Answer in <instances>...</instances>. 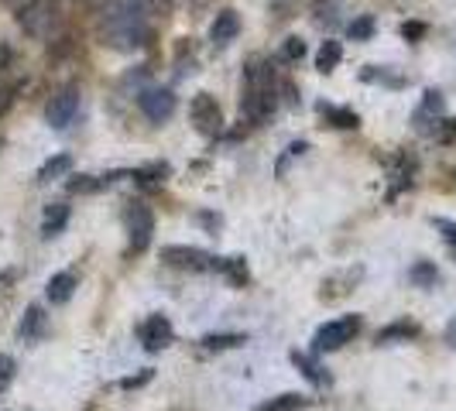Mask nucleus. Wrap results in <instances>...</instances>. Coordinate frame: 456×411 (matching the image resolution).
<instances>
[{
	"mask_svg": "<svg viewBox=\"0 0 456 411\" xmlns=\"http://www.w3.org/2000/svg\"><path fill=\"white\" fill-rule=\"evenodd\" d=\"M240 110L248 120H265L274 110V79L265 62H251L244 68V103Z\"/></svg>",
	"mask_w": 456,
	"mask_h": 411,
	"instance_id": "1",
	"label": "nucleus"
},
{
	"mask_svg": "<svg viewBox=\"0 0 456 411\" xmlns=\"http://www.w3.org/2000/svg\"><path fill=\"white\" fill-rule=\"evenodd\" d=\"M18 21H21L24 35H31V38H52L55 31H59V24H62V7H59V0H31L28 7L18 11Z\"/></svg>",
	"mask_w": 456,
	"mask_h": 411,
	"instance_id": "2",
	"label": "nucleus"
},
{
	"mask_svg": "<svg viewBox=\"0 0 456 411\" xmlns=\"http://www.w3.org/2000/svg\"><path fill=\"white\" fill-rule=\"evenodd\" d=\"M357 333H361V316H343V319L326 322V326L316 329V336H313V353L316 357L320 353H333V350L346 346Z\"/></svg>",
	"mask_w": 456,
	"mask_h": 411,
	"instance_id": "3",
	"label": "nucleus"
},
{
	"mask_svg": "<svg viewBox=\"0 0 456 411\" xmlns=\"http://www.w3.org/2000/svg\"><path fill=\"white\" fill-rule=\"evenodd\" d=\"M124 227H127V240H131V251L134 254L151 247V237H155V213L144 203H127V209H124Z\"/></svg>",
	"mask_w": 456,
	"mask_h": 411,
	"instance_id": "4",
	"label": "nucleus"
},
{
	"mask_svg": "<svg viewBox=\"0 0 456 411\" xmlns=\"http://www.w3.org/2000/svg\"><path fill=\"white\" fill-rule=\"evenodd\" d=\"M161 261L168 268H179V271H213V257L200 247H185V244H168L161 247Z\"/></svg>",
	"mask_w": 456,
	"mask_h": 411,
	"instance_id": "5",
	"label": "nucleus"
},
{
	"mask_svg": "<svg viewBox=\"0 0 456 411\" xmlns=\"http://www.w3.org/2000/svg\"><path fill=\"white\" fill-rule=\"evenodd\" d=\"M76 114H79V90H76V86L59 90L45 107V120L55 127V131H66Z\"/></svg>",
	"mask_w": 456,
	"mask_h": 411,
	"instance_id": "6",
	"label": "nucleus"
},
{
	"mask_svg": "<svg viewBox=\"0 0 456 411\" xmlns=\"http://www.w3.org/2000/svg\"><path fill=\"white\" fill-rule=\"evenodd\" d=\"M137 107H141V114L148 117L151 124H161V120H168V117L175 114V93L151 86V90H144L137 96Z\"/></svg>",
	"mask_w": 456,
	"mask_h": 411,
	"instance_id": "7",
	"label": "nucleus"
},
{
	"mask_svg": "<svg viewBox=\"0 0 456 411\" xmlns=\"http://www.w3.org/2000/svg\"><path fill=\"white\" fill-rule=\"evenodd\" d=\"M192 124H196V131H200V134H206V137L220 134V127H224V114H220L216 96L200 93V96L192 100Z\"/></svg>",
	"mask_w": 456,
	"mask_h": 411,
	"instance_id": "8",
	"label": "nucleus"
},
{
	"mask_svg": "<svg viewBox=\"0 0 456 411\" xmlns=\"http://www.w3.org/2000/svg\"><path fill=\"white\" fill-rule=\"evenodd\" d=\"M137 336H141V342H144L148 353H159V350H165V346H172L175 329H172V322L165 319V316H148V319L141 322Z\"/></svg>",
	"mask_w": 456,
	"mask_h": 411,
	"instance_id": "9",
	"label": "nucleus"
},
{
	"mask_svg": "<svg viewBox=\"0 0 456 411\" xmlns=\"http://www.w3.org/2000/svg\"><path fill=\"white\" fill-rule=\"evenodd\" d=\"M443 110H446V100H443V93L439 90H426L422 96V103H419V110H415V127L419 131H433V124L443 120Z\"/></svg>",
	"mask_w": 456,
	"mask_h": 411,
	"instance_id": "10",
	"label": "nucleus"
},
{
	"mask_svg": "<svg viewBox=\"0 0 456 411\" xmlns=\"http://www.w3.org/2000/svg\"><path fill=\"white\" fill-rule=\"evenodd\" d=\"M45 333H48L45 309H42V305H28L21 326H18V336H21V342H31V346H35L38 340H45Z\"/></svg>",
	"mask_w": 456,
	"mask_h": 411,
	"instance_id": "11",
	"label": "nucleus"
},
{
	"mask_svg": "<svg viewBox=\"0 0 456 411\" xmlns=\"http://www.w3.org/2000/svg\"><path fill=\"white\" fill-rule=\"evenodd\" d=\"M292 364H296V370L313 384V388H330V374L320 367V360H316V353H302V350H292Z\"/></svg>",
	"mask_w": 456,
	"mask_h": 411,
	"instance_id": "12",
	"label": "nucleus"
},
{
	"mask_svg": "<svg viewBox=\"0 0 456 411\" xmlns=\"http://www.w3.org/2000/svg\"><path fill=\"white\" fill-rule=\"evenodd\" d=\"M76 285H79V278H76V271H59L48 278L45 285V295L52 305H66L69 298H72V292H76Z\"/></svg>",
	"mask_w": 456,
	"mask_h": 411,
	"instance_id": "13",
	"label": "nucleus"
},
{
	"mask_svg": "<svg viewBox=\"0 0 456 411\" xmlns=\"http://www.w3.org/2000/svg\"><path fill=\"white\" fill-rule=\"evenodd\" d=\"M213 271L224 274L233 288H244V285H248V278H251L244 257H213Z\"/></svg>",
	"mask_w": 456,
	"mask_h": 411,
	"instance_id": "14",
	"label": "nucleus"
},
{
	"mask_svg": "<svg viewBox=\"0 0 456 411\" xmlns=\"http://www.w3.org/2000/svg\"><path fill=\"white\" fill-rule=\"evenodd\" d=\"M237 35H240V18H237L233 11H220L213 28H209V38H213L216 45H230Z\"/></svg>",
	"mask_w": 456,
	"mask_h": 411,
	"instance_id": "15",
	"label": "nucleus"
},
{
	"mask_svg": "<svg viewBox=\"0 0 456 411\" xmlns=\"http://www.w3.org/2000/svg\"><path fill=\"white\" fill-rule=\"evenodd\" d=\"M69 213H72V209H69L66 203L45 206V216H42V237H45V240L59 237V233L69 227Z\"/></svg>",
	"mask_w": 456,
	"mask_h": 411,
	"instance_id": "16",
	"label": "nucleus"
},
{
	"mask_svg": "<svg viewBox=\"0 0 456 411\" xmlns=\"http://www.w3.org/2000/svg\"><path fill=\"white\" fill-rule=\"evenodd\" d=\"M419 336V326L409 319L402 322H391V326H385L381 333H378V346H391V342H409Z\"/></svg>",
	"mask_w": 456,
	"mask_h": 411,
	"instance_id": "17",
	"label": "nucleus"
},
{
	"mask_svg": "<svg viewBox=\"0 0 456 411\" xmlns=\"http://www.w3.org/2000/svg\"><path fill=\"white\" fill-rule=\"evenodd\" d=\"M120 179V172L114 175H103V179H96V175H76L72 182H69V192H79V196H90V192H100V189H107V185H114Z\"/></svg>",
	"mask_w": 456,
	"mask_h": 411,
	"instance_id": "18",
	"label": "nucleus"
},
{
	"mask_svg": "<svg viewBox=\"0 0 456 411\" xmlns=\"http://www.w3.org/2000/svg\"><path fill=\"white\" fill-rule=\"evenodd\" d=\"M409 281L415 288H436V281H439V271H436L433 261H415L409 271Z\"/></svg>",
	"mask_w": 456,
	"mask_h": 411,
	"instance_id": "19",
	"label": "nucleus"
},
{
	"mask_svg": "<svg viewBox=\"0 0 456 411\" xmlns=\"http://www.w3.org/2000/svg\"><path fill=\"white\" fill-rule=\"evenodd\" d=\"M248 336H240V333H209L203 336V350L209 353H220V350H233V346H244Z\"/></svg>",
	"mask_w": 456,
	"mask_h": 411,
	"instance_id": "20",
	"label": "nucleus"
},
{
	"mask_svg": "<svg viewBox=\"0 0 456 411\" xmlns=\"http://www.w3.org/2000/svg\"><path fill=\"white\" fill-rule=\"evenodd\" d=\"M340 59H343L340 42L326 38V42H322V48H320V55H316V68H320V72H333V68L340 66Z\"/></svg>",
	"mask_w": 456,
	"mask_h": 411,
	"instance_id": "21",
	"label": "nucleus"
},
{
	"mask_svg": "<svg viewBox=\"0 0 456 411\" xmlns=\"http://www.w3.org/2000/svg\"><path fill=\"white\" fill-rule=\"evenodd\" d=\"M309 405V398H302V394H278L272 401H265L257 411H302Z\"/></svg>",
	"mask_w": 456,
	"mask_h": 411,
	"instance_id": "22",
	"label": "nucleus"
},
{
	"mask_svg": "<svg viewBox=\"0 0 456 411\" xmlns=\"http://www.w3.org/2000/svg\"><path fill=\"white\" fill-rule=\"evenodd\" d=\"M320 114L326 117L333 127H343V131H350V127H357V124H361V117L354 114V110H343V107H326V103H322Z\"/></svg>",
	"mask_w": 456,
	"mask_h": 411,
	"instance_id": "23",
	"label": "nucleus"
},
{
	"mask_svg": "<svg viewBox=\"0 0 456 411\" xmlns=\"http://www.w3.org/2000/svg\"><path fill=\"white\" fill-rule=\"evenodd\" d=\"M72 172V158L69 155H55V158H48L42 165V172H38V182H52V179H59V175H66Z\"/></svg>",
	"mask_w": 456,
	"mask_h": 411,
	"instance_id": "24",
	"label": "nucleus"
},
{
	"mask_svg": "<svg viewBox=\"0 0 456 411\" xmlns=\"http://www.w3.org/2000/svg\"><path fill=\"white\" fill-rule=\"evenodd\" d=\"M14 374H18V364H14V357H7V353H0V394L14 384Z\"/></svg>",
	"mask_w": 456,
	"mask_h": 411,
	"instance_id": "25",
	"label": "nucleus"
},
{
	"mask_svg": "<svg viewBox=\"0 0 456 411\" xmlns=\"http://www.w3.org/2000/svg\"><path fill=\"white\" fill-rule=\"evenodd\" d=\"M172 168L165 165V161H155V165H148V168H141V172H134V179H141V182H159V179H165Z\"/></svg>",
	"mask_w": 456,
	"mask_h": 411,
	"instance_id": "26",
	"label": "nucleus"
},
{
	"mask_svg": "<svg viewBox=\"0 0 456 411\" xmlns=\"http://www.w3.org/2000/svg\"><path fill=\"white\" fill-rule=\"evenodd\" d=\"M305 55V42L302 38H285V45H281V59L285 62H298Z\"/></svg>",
	"mask_w": 456,
	"mask_h": 411,
	"instance_id": "27",
	"label": "nucleus"
},
{
	"mask_svg": "<svg viewBox=\"0 0 456 411\" xmlns=\"http://www.w3.org/2000/svg\"><path fill=\"white\" fill-rule=\"evenodd\" d=\"M155 7H159V0H127V11L137 14V18H144V21L155 14Z\"/></svg>",
	"mask_w": 456,
	"mask_h": 411,
	"instance_id": "28",
	"label": "nucleus"
},
{
	"mask_svg": "<svg viewBox=\"0 0 456 411\" xmlns=\"http://www.w3.org/2000/svg\"><path fill=\"white\" fill-rule=\"evenodd\" d=\"M436 230L443 233L446 247H450V254L456 257V223H453V220H436Z\"/></svg>",
	"mask_w": 456,
	"mask_h": 411,
	"instance_id": "29",
	"label": "nucleus"
},
{
	"mask_svg": "<svg viewBox=\"0 0 456 411\" xmlns=\"http://www.w3.org/2000/svg\"><path fill=\"white\" fill-rule=\"evenodd\" d=\"M370 31H374V21H370V18H361V21L350 24V35H354L357 42H364V38H370Z\"/></svg>",
	"mask_w": 456,
	"mask_h": 411,
	"instance_id": "30",
	"label": "nucleus"
},
{
	"mask_svg": "<svg viewBox=\"0 0 456 411\" xmlns=\"http://www.w3.org/2000/svg\"><path fill=\"white\" fill-rule=\"evenodd\" d=\"M148 381H151V370H141L137 377H124V381H120V388H124V391H134V388H144Z\"/></svg>",
	"mask_w": 456,
	"mask_h": 411,
	"instance_id": "31",
	"label": "nucleus"
},
{
	"mask_svg": "<svg viewBox=\"0 0 456 411\" xmlns=\"http://www.w3.org/2000/svg\"><path fill=\"white\" fill-rule=\"evenodd\" d=\"M402 35H405L409 42H415V38H422V35H426V28H422L419 21H409V24H402Z\"/></svg>",
	"mask_w": 456,
	"mask_h": 411,
	"instance_id": "32",
	"label": "nucleus"
},
{
	"mask_svg": "<svg viewBox=\"0 0 456 411\" xmlns=\"http://www.w3.org/2000/svg\"><path fill=\"white\" fill-rule=\"evenodd\" d=\"M11 103H14V90H0V117L11 110Z\"/></svg>",
	"mask_w": 456,
	"mask_h": 411,
	"instance_id": "33",
	"label": "nucleus"
},
{
	"mask_svg": "<svg viewBox=\"0 0 456 411\" xmlns=\"http://www.w3.org/2000/svg\"><path fill=\"white\" fill-rule=\"evenodd\" d=\"M7 66H11V48L0 42V72H4Z\"/></svg>",
	"mask_w": 456,
	"mask_h": 411,
	"instance_id": "34",
	"label": "nucleus"
},
{
	"mask_svg": "<svg viewBox=\"0 0 456 411\" xmlns=\"http://www.w3.org/2000/svg\"><path fill=\"white\" fill-rule=\"evenodd\" d=\"M446 342H450V346H456V319L446 326Z\"/></svg>",
	"mask_w": 456,
	"mask_h": 411,
	"instance_id": "35",
	"label": "nucleus"
},
{
	"mask_svg": "<svg viewBox=\"0 0 456 411\" xmlns=\"http://www.w3.org/2000/svg\"><path fill=\"white\" fill-rule=\"evenodd\" d=\"M4 4H11L14 11H21V7H28V4H31V0H4Z\"/></svg>",
	"mask_w": 456,
	"mask_h": 411,
	"instance_id": "36",
	"label": "nucleus"
}]
</instances>
